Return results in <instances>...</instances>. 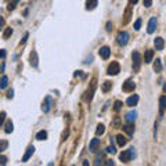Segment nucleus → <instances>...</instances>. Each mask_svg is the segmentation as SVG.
<instances>
[{"label":"nucleus","mask_w":166,"mask_h":166,"mask_svg":"<svg viewBox=\"0 0 166 166\" xmlns=\"http://www.w3.org/2000/svg\"><path fill=\"white\" fill-rule=\"evenodd\" d=\"M133 156H134V148L132 147V148H129L127 151H123V152L119 154V159H121L122 162L127 163V162H130Z\"/></svg>","instance_id":"f257e3e1"},{"label":"nucleus","mask_w":166,"mask_h":166,"mask_svg":"<svg viewBox=\"0 0 166 166\" xmlns=\"http://www.w3.org/2000/svg\"><path fill=\"white\" fill-rule=\"evenodd\" d=\"M96 87H97V80H96V79H93V80H91V85H90V89L86 91L85 101L90 103V101L93 100V94H94V91H96Z\"/></svg>","instance_id":"f03ea898"},{"label":"nucleus","mask_w":166,"mask_h":166,"mask_svg":"<svg viewBox=\"0 0 166 166\" xmlns=\"http://www.w3.org/2000/svg\"><path fill=\"white\" fill-rule=\"evenodd\" d=\"M119 72H121V67H119V62H116V61L111 62L109 67H108V69H107V73H108V75L115 76V75H118Z\"/></svg>","instance_id":"7ed1b4c3"},{"label":"nucleus","mask_w":166,"mask_h":166,"mask_svg":"<svg viewBox=\"0 0 166 166\" xmlns=\"http://www.w3.org/2000/svg\"><path fill=\"white\" fill-rule=\"evenodd\" d=\"M132 60H133V69L134 71H138L140 69V65H141V55L138 51H133L132 54Z\"/></svg>","instance_id":"20e7f679"},{"label":"nucleus","mask_w":166,"mask_h":166,"mask_svg":"<svg viewBox=\"0 0 166 166\" xmlns=\"http://www.w3.org/2000/svg\"><path fill=\"white\" fill-rule=\"evenodd\" d=\"M116 42L119 46H126L129 42V33L127 32H119L116 36Z\"/></svg>","instance_id":"39448f33"},{"label":"nucleus","mask_w":166,"mask_h":166,"mask_svg":"<svg viewBox=\"0 0 166 166\" xmlns=\"http://www.w3.org/2000/svg\"><path fill=\"white\" fill-rule=\"evenodd\" d=\"M134 89H136V85H134L133 80H126L123 83V86H122V90L126 91V93H130V91H133Z\"/></svg>","instance_id":"423d86ee"},{"label":"nucleus","mask_w":166,"mask_h":166,"mask_svg":"<svg viewBox=\"0 0 166 166\" xmlns=\"http://www.w3.org/2000/svg\"><path fill=\"white\" fill-rule=\"evenodd\" d=\"M98 54H100L101 58L108 60L109 58V55H111V49L109 47H107V46H104V47H101V49L98 50Z\"/></svg>","instance_id":"0eeeda50"},{"label":"nucleus","mask_w":166,"mask_h":166,"mask_svg":"<svg viewBox=\"0 0 166 166\" xmlns=\"http://www.w3.org/2000/svg\"><path fill=\"white\" fill-rule=\"evenodd\" d=\"M33 152H35V147L29 145L28 148H26V152L24 154V156H22V162H28V161L31 159V156L33 155Z\"/></svg>","instance_id":"6e6552de"},{"label":"nucleus","mask_w":166,"mask_h":166,"mask_svg":"<svg viewBox=\"0 0 166 166\" xmlns=\"http://www.w3.org/2000/svg\"><path fill=\"white\" fill-rule=\"evenodd\" d=\"M29 64L33 67V68H36L37 67V53L33 50V51H31V54H29Z\"/></svg>","instance_id":"1a4fd4ad"},{"label":"nucleus","mask_w":166,"mask_h":166,"mask_svg":"<svg viewBox=\"0 0 166 166\" xmlns=\"http://www.w3.org/2000/svg\"><path fill=\"white\" fill-rule=\"evenodd\" d=\"M138 96L137 94H133V96H130V97L126 100V104L129 105V107H134V105H137V103H138Z\"/></svg>","instance_id":"9d476101"},{"label":"nucleus","mask_w":166,"mask_h":166,"mask_svg":"<svg viewBox=\"0 0 166 166\" xmlns=\"http://www.w3.org/2000/svg\"><path fill=\"white\" fill-rule=\"evenodd\" d=\"M155 28H156V18H155V17H152V18L150 20V22H148V26H147V32H148V33H154Z\"/></svg>","instance_id":"9b49d317"},{"label":"nucleus","mask_w":166,"mask_h":166,"mask_svg":"<svg viewBox=\"0 0 166 166\" xmlns=\"http://www.w3.org/2000/svg\"><path fill=\"white\" fill-rule=\"evenodd\" d=\"M98 147H100V138H93V140L90 141L89 150H90L91 152H96V150H97Z\"/></svg>","instance_id":"f8f14e48"},{"label":"nucleus","mask_w":166,"mask_h":166,"mask_svg":"<svg viewBox=\"0 0 166 166\" xmlns=\"http://www.w3.org/2000/svg\"><path fill=\"white\" fill-rule=\"evenodd\" d=\"M154 44H155L156 50H163V47H165V42H163L162 37H155L154 39Z\"/></svg>","instance_id":"ddd939ff"},{"label":"nucleus","mask_w":166,"mask_h":166,"mask_svg":"<svg viewBox=\"0 0 166 166\" xmlns=\"http://www.w3.org/2000/svg\"><path fill=\"white\" fill-rule=\"evenodd\" d=\"M50 107H51V98H50V97H46L44 101H43V105H42L43 112H49V111H50Z\"/></svg>","instance_id":"4468645a"},{"label":"nucleus","mask_w":166,"mask_h":166,"mask_svg":"<svg viewBox=\"0 0 166 166\" xmlns=\"http://www.w3.org/2000/svg\"><path fill=\"white\" fill-rule=\"evenodd\" d=\"M136 118H137V112L136 111H130V112H127L126 114V122H129V123H133L134 121H136Z\"/></svg>","instance_id":"2eb2a0df"},{"label":"nucleus","mask_w":166,"mask_h":166,"mask_svg":"<svg viewBox=\"0 0 166 166\" xmlns=\"http://www.w3.org/2000/svg\"><path fill=\"white\" fill-rule=\"evenodd\" d=\"M152 58H154V51L152 50H147L145 54H144V62H145V64H150V62L152 61Z\"/></svg>","instance_id":"dca6fc26"},{"label":"nucleus","mask_w":166,"mask_h":166,"mask_svg":"<svg viewBox=\"0 0 166 166\" xmlns=\"http://www.w3.org/2000/svg\"><path fill=\"white\" fill-rule=\"evenodd\" d=\"M97 4H98L97 0H87L86 2V10H94Z\"/></svg>","instance_id":"f3484780"},{"label":"nucleus","mask_w":166,"mask_h":166,"mask_svg":"<svg viewBox=\"0 0 166 166\" xmlns=\"http://www.w3.org/2000/svg\"><path fill=\"white\" fill-rule=\"evenodd\" d=\"M116 143H118V145L119 147H123V145H126L127 138L125 136H122V134H118L116 136Z\"/></svg>","instance_id":"a211bd4d"},{"label":"nucleus","mask_w":166,"mask_h":166,"mask_svg":"<svg viewBox=\"0 0 166 166\" xmlns=\"http://www.w3.org/2000/svg\"><path fill=\"white\" fill-rule=\"evenodd\" d=\"M154 72H156V73H159L161 71H162V62H161V60L159 58H156L155 60V62H154Z\"/></svg>","instance_id":"6ab92c4d"},{"label":"nucleus","mask_w":166,"mask_h":166,"mask_svg":"<svg viewBox=\"0 0 166 166\" xmlns=\"http://www.w3.org/2000/svg\"><path fill=\"white\" fill-rule=\"evenodd\" d=\"M13 130H14V125H13V122H11V121H7L6 123H4V132H6L7 134H10Z\"/></svg>","instance_id":"aec40b11"},{"label":"nucleus","mask_w":166,"mask_h":166,"mask_svg":"<svg viewBox=\"0 0 166 166\" xmlns=\"http://www.w3.org/2000/svg\"><path fill=\"white\" fill-rule=\"evenodd\" d=\"M132 18V6H129L126 8V11H125V20H123V24H127L129 21H130Z\"/></svg>","instance_id":"412c9836"},{"label":"nucleus","mask_w":166,"mask_h":166,"mask_svg":"<svg viewBox=\"0 0 166 166\" xmlns=\"http://www.w3.org/2000/svg\"><path fill=\"white\" fill-rule=\"evenodd\" d=\"M111 89H112V82H109V80H105L104 83H103V86H101V90L104 91V93L109 91Z\"/></svg>","instance_id":"4be33fe9"},{"label":"nucleus","mask_w":166,"mask_h":166,"mask_svg":"<svg viewBox=\"0 0 166 166\" xmlns=\"http://www.w3.org/2000/svg\"><path fill=\"white\" fill-rule=\"evenodd\" d=\"M123 130L126 132L129 136H133V133H134V126L132 123H129V125H126V126H123Z\"/></svg>","instance_id":"5701e85b"},{"label":"nucleus","mask_w":166,"mask_h":166,"mask_svg":"<svg viewBox=\"0 0 166 166\" xmlns=\"http://www.w3.org/2000/svg\"><path fill=\"white\" fill-rule=\"evenodd\" d=\"M36 138H37L39 141L46 140V138H47V132H46V130H40L39 133L36 134Z\"/></svg>","instance_id":"b1692460"},{"label":"nucleus","mask_w":166,"mask_h":166,"mask_svg":"<svg viewBox=\"0 0 166 166\" xmlns=\"http://www.w3.org/2000/svg\"><path fill=\"white\" fill-rule=\"evenodd\" d=\"M7 85H8V78H7L6 75H3V76H2V80H0V87L6 89Z\"/></svg>","instance_id":"393cba45"},{"label":"nucleus","mask_w":166,"mask_h":166,"mask_svg":"<svg viewBox=\"0 0 166 166\" xmlns=\"http://www.w3.org/2000/svg\"><path fill=\"white\" fill-rule=\"evenodd\" d=\"M11 35H13V28H6V31L3 32V39L7 40Z\"/></svg>","instance_id":"a878e982"},{"label":"nucleus","mask_w":166,"mask_h":166,"mask_svg":"<svg viewBox=\"0 0 166 166\" xmlns=\"http://www.w3.org/2000/svg\"><path fill=\"white\" fill-rule=\"evenodd\" d=\"M104 132H105L104 125H98L97 129H96V134H97V136H101V134H104Z\"/></svg>","instance_id":"bb28decb"},{"label":"nucleus","mask_w":166,"mask_h":166,"mask_svg":"<svg viewBox=\"0 0 166 166\" xmlns=\"http://www.w3.org/2000/svg\"><path fill=\"white\" fill-rule=\"evenodd\" d=\"M18 2H20V0H13V2H11V3L8 4V7H7V10H8V11H13L14 8H15V6H17V4H18Z\"/></svg>","instance_id":"cd10ccee"},{"label":"nucleus","mask_w":166,"mask_h":166,"mask_svg":"<svg viewBox=\"0 0 166 166\" xmlns=\"http://www.w3.org/2000/svg\"><path fill=\"white\" fill-rule=\"evenodd\" d=\"M159 105H161V109H165L166 108V96H163V97L159 98Z\"/></svg>","instance_id":"c85d7f7f"},{"label":"nucleus","mask_w":166,"mask_h":166,"mask_svg":"<svg viewBox=\"0 0 166 166\" xmlns=\"http://www.w3.org/2000/svg\"><path fill=\"white\" fill-rule=\"evenodd\" d=\"M7 145H8V143H7L6 140H2V143H0V151L3 152V151H6Z\"/></svg>","instance_id":"c756f323"},{"label":"nucleus","mask_w":166,"mask_h":166,"mask_svg":"<svg viewBox=\"0 0 166 166\" xmlns=\"http://www.w3.org/2000/svg\"><path fill=\"white\" fill-rule=\"evenodd\" d=\"M121 108H122V103H121V101H115V105H114V109H115V111H116V112H118V111L121 109Z\"/></svg>","instance_id":"7c9ffc66"},{"label":"nucleus","mask_w":166,"mask_h":166,"mask_svg":"<svg viewBox=\"0 0 166 166\" xmlns=\"http://www.w3.org/2000/svg\"><path fill=\"white\" fill-rule=\"evenodd\" d=\"M140 26H141V18H138V20L134 22V29L138 31V29H140Z\"/></svg>","instance_id":"2f4dec72"},{"label":"nucleus","mask_w":166,"mask_h":166,"mask_svg":"<svg viewBox=\"0 0 166 166\" xmlns=\"http://www.w3.org/2000/svg\"><path fill=\"white\" fill-rule=\"evenodd\" d=\"M107 152L115 154V152H116V150H115V147H114V145H111V147H108V148H107Z\"/></svg>","instance_id":"473e14b6"},{"label":"nucleus","mask_w":166,"mask_h":166,"mask_svg":"<svg viewBox=\"0 0 166 166\" xmlns=\"http://www.w3.org/2000/svg\"><path fill=\"white\" fill-rule=\"evenodd\" d=\"M0 163H2V165H6V163H7V158L4 155L0 156Z\"/></svg>","instance_id":"72a5a7b5"},{"label":"nucleus","mask_w":166,"mask_h":166,"mask_svg":"<svg viewBox=\"0 0 166 166\" xmlns=\"http://www.w3.org/2000/svg\"><path fill=\"white\" fill-rule=\"evenodd\" d=\"M0 118H2V125L4 126V123H6V122H4V121H6V112H4V111L2 112V116H0Z\"/></svg>","instance_id":"f704fd0d"},{"label":"nucleus","mask_w":166,"mask_h":166,"mask_svg":"<svg viewBox=\"0 0 166 166\" xmlns=\"http://www.w3.org/2000/svg\"><path fill=\"white\" fill-rule=\"evenodd\" d=\"M151 4H152V0H144V6L145 7H151Z\"/></svg>","instance_id":"c9c22d12"},{"label":"nucleus","mask_w":166,"mask_h":166,"mask_svg":"<svg viewBox=\"0 0 166 166\" xmlns=\"http://www.w3.org/2000/svg\"><path fill=\"white\" fill-rule=\"evenodd\" d=\"M13 97H14V91L10 90L8 93H7V98H13Z\"/></svg>","instance_id":"e433bc0d"},{"label":"nucleus","mask_w":166,"mask_h":166,"mask_svg":"<svg viewBox=\"0 0 166 166\" xmlns=\"http://www.w3.org/2000/svg\"><path fill=\"white\" fill-rule=\"evenodd\" d=\"M107 31H108V32L112 31V24H111V22H107Z\"/></svg>","instance_id":"4c0bfd02"},{"label":"nucleus","mask_w":166,"mask_h":166,"mask_svg":"<svg viewBox=\"0 0 166 166\" xmlns=\"http://www.w3.org/2000/svg\"><path fill=\"white\" fill-rule=\"evenodd\" d=\"M28 36H29V35H28V33H25V36H24V39L21 40V44H22V43H25V42H26V39H28Z\"/></svg>","instance_id":"58836bf2"},{"label":"nucleus","mask_w":166,"mask_h":166,"mask_svg":"<svg viewBox=\"0 0 166 166\" xmlns=\"http://www.w3.org/2000/svg\"><path fill=\"white\" fill-rule=\"evenodd\" d=\"M105 163V165H107V166H112V165H114V161H107V162H104Z\"/></svg>","instance_id":"ea45409f"},{"label":"nucleus","mask_w":166,"mask_h":166,"mask_svg":"<svg viewBox=\"0 0 166 166\" xmlns=\"http://www.w3.org/2000/svg\"><path fill=\"white\" fill-rule=\"evenodd\" d=\"M4 57H6V50H2V58L4 60Z\"/></svg>","instance_id":"a19ab883"},{"label":"nucleus","mask_w":166,"mask_h":166,"mask_svg":"<svg viewBox=\"0 0 166 166\" xmlns=\"http://www.w3.org/2000/svg\"><path fill=\"white\" fill-rule=\"evenodd\" d=\"M137 2H138V0H129V3H130V4H136Z\"/></svg>","instance_id":"79ce46f5"},{"label":"nucleus","mask_w":166,"mask_h":166,"mask_svg":"<svg viewBox=\"0 0 166 166\" xmlns=\"http://www.w3.org/2000/svg\"><path fill=\"white\" fill-rule=\"evenodd\" d=\"M163 91H165V93H166V83H165V85H163Z\"/></svg>","instance_id":"37998d69"}]
</instances>
